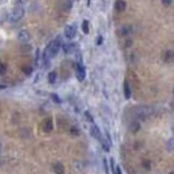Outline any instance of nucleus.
<instances>
[{"label": "nucleus", "instance_id": "11", "mask_svg": "<svg viewBox=\"0 0 174 174\" xmlns=\"http://www.w3.org/2000/svg\"><path fill=\"white\" fill-rule=\"evenodd\" d=\"M82 29H83V32H84V34H88V32H90V28H88V21L87 20H83Z\"/></svg>", "mask_w": 174, "mask_h": 174}, {"label": "nucleus", "instance_id": "16", "mask_svg": "<svg viewBox=\"0 0 174 174\" xmlns=\"http://www.w3.org/2000/svg\"><path fill=\"white\" fill-rule=\"evenodd\" d=\"M52 98H54V101H55V102H58V103H59V102H60V99H59L58 96L55 95V94H52Z\"/></svg>", "mask_w": 174, "mask_h": 174}, {"label": "nucleus", "instance_id": "9", "mask_svg": "<svg viewBox=\"0 0 174 174\" xmlns=\"http://www.w3.org/2000/svg\"><path fill=\"white\" fill-rule=\"evenodd\" d=\"M62 46H63V50L66 54H70L75 50V44H72V43H70V44H62Z\"/></svg>", "mask_w": 174, "mask_h": 174}, {"label": "nucleus", "instance_id": "15", "mask_svg": "<svg viewBox=\"0 0 174 174\" xmlns=\"http://www.w3.org/2000/svg\"><path fill=\"white\" fill-rule=\"evenodd\" d=\"M114 174H122V171H120V167L119 166H115V173Z\"/></svg>", "mask_w": 174, "mask_h": 174}, {"label": "nucleus", "instance_id": "1", "mask_svg": "<svg viewBox=\"0 0 174 174\" xmlns=\"http://www.w3.org/2000/svg\"><path fill=\"white\" fill-rule=\"evenodd\" d=\"M62 44H63V43H62L60 37H55L54 40H51V42L48 43L47 47H46L44 51H43V56H42V60H43V64H44V66H47V64L50 63L51 59L55 58V56L58 55Z\"/></svg>", "mask_w": 174, "mask_h": 174}, {"label": "nucleus", "instance_id": "4", "mask_svg": "<svg viewBox=\"0 0 174 174\" xmlns=\"http://www.w3.org/2000/svg\"><path fill=\"white\" fill-rule=\"evenodd\" d=\"M23 15H24V8H23V5H16V7L13 8V11H12V20H13V21L20 20V19L23 18Z\"/></svg>", "mask_w": 174, "mask_h": 174}, {"label": "nucleus", "instance_id": "10", "mask_svg": "<svg viewBox=\"0 0 174 174\" xmlns=\"http://www.w3.org/2000/svg\"><path fill=\"white\" fill-rule=\"evenodd\" d=\"M166 149L169 151H174V137H171L167 142H166Z\"/></svg>", "mask_w": 174, "mask_h": 174}, {"label": "nucleus", "instance_id": "19", "mask_svg": "<svg viewBox=\"0 0 174 174\" xmlns=\"http://www.w3.org/2000/svg\"><path fill=\"white\" fill-rule=\"evenodd\" d=\"M173 133H174V125H173Z\"/></svg>", "mask_w": 174, "mask_h": 174}, {"label": "nucleus", "instance_id": "2", "mask_svg": "<svg viewBox=\"0 0 174 174\" xmlns=\"http://www.w3.org/2000/svg\"><path fill=\"white\" fill-rule=\"evenodd\" d=\"M64 36L68 40H72L75 36H76V26L75 24H70L64 28Z\"/></svg>", "mask_w": 174, "mask_h": 174}, {"label": "nucleus", "instance_id": "13", "mask_svg": "<svg viewBox=\"0 0 174 174\" xmlns=\"http://www.w3.org/2000/svg\"><path fill=\"white\" fill-rule=\"evenodd\" d=\"M84 115H86V118H87V119L90 120L91 123H94V119H93V117H91V115H90V112H87V111H86V112H84Z\"/></svg>", "mask_w": 174, "mask_h": 174}, {"label": "nucleus", "instance_id": "18", "mask_svg": "<svg viewBox=\"0 0 174 174\" xmlns=\"http://www.w3.org/2000/svg\"><path fill=\"white\" fill-rule=\"evenodd\" d=\"M169 174H174V171H170V173H169Z\"/></svg>", "mask_w": 174, "mask_h": 174}, {"label": "nucleus", "instance_id": "17", "mask_svg": "<svg viewBox=\"0 0 174 174\" xmlns=\"http://www.w3.org/2000/svg\"><path fill=\"white\" fill-rule=\"evenodd\" d=\"M101 43H102V36H99L98 37V44H101Z\"/></svg>", "mask_w": 174, "mask_h": 174}, {"label": "nucleus", "instance_id": "3", "mask_svg": "<svg viewBox=\"0 0 174 174\" xmlns=\"http://www.w3.org/2000/svg\"><path fill=\"white\" fill-rule=\"evenodd\" d=\"M75 74H76V78H78V80H84V78H86V70H84V67H83V64L80 63V62H78L76 63V66H75Z\"/></svg>", "mask_w": 174, "mask_h": 174}, {"label": "nucleus", "instance_id": "5", "mask_svg": "<svg viewBox=\"0 0 174 174\" xmlns=\"http://www.w3.org/2000/svg\"><path fill=\"white\" fill-rule=\"evenodd\" d=\"M90 133H91V135H93L95 139H98L99 142H101V141H102V138H103V137H102L101 130H99V127L95 125V123H93V125H91V127H90Z\"/></svg>", "mask_w": 174, "mask_h": 174}, {"label": "nucleus", "instance_id": "6", "mask_svg": "<svg viewBox=\"0 0 174 174\" xmlns=\"http://www.w3.org/2000/svg\"><path fill=\"white\" fill-rule=\"evenodd\" d=\"M115 10H117V12H123L126 10V3L123 0H118L115 3Z\"/></svg>", "mask_w": 174, "mask_h": 174}, {"label": "nucleus", "instance_id": "7", "mask_svg": "<svg viewBox=\"0 0 174 174\" xmlns=\"http://www.w3.org/2000/svg\"><path fill=\"white\" fill-rule=\"evenodd\" d=\"M123 93H125V98L128 99L131 96V91H130V84H128V82L126 80L125 84H123Z\"/></svg>", "mask_w": 174, "mask_h": 174}, {"label": "nucleus", "instance_id": "14", "mask_svg": "<svg viewBox=\"0 0 174 174\" xmlns=\"http://www.w3.org/2000/svg\"><path fill=\"white\" fill-rule=\"evenodd\" d=\"M161 1H162V4H163V5H166V7L171 4V0H161Z\"/></svg>", "mask_w": 174, "mask_h": 174}, {"label": "nucleus", "instance_id": "8", "mask_svg": "<svg viewBox=\"0 0 174 174\" xmlns=\"http://www.w3.org/2000/svg\"><path fill=\"white\" fill-rule=\"evenodd\" d=\"M56 78H58V74H56V71H51L50 74H48V83L54 84V83L56 82Z\"/></svg>", "mask_w": 174, "mask_h": 174}, {"label": "nucleus", "instance_id": "12", "mask_svg": "<svg viewBox=\"0 0 174 174\" xmlns=\"http://www.w3.org/2000/svg\"><path fill=\"white\" fill-rule=\"evenodd\" d=\"M19 39H20V40H23V42L28 40V34H27L26 31H21L20 34H19Z\"/></svg>", "mask_w": 174, "mask_h": 174}]
</instances>
